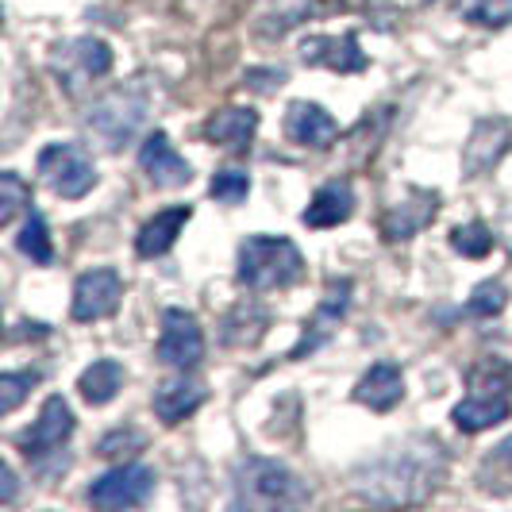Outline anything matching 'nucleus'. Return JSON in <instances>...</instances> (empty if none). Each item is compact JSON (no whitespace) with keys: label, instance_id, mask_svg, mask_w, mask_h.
Instances as JSON below:
<instances>
[{"label":"nucleus","instance_id":"1","mask_svg":"<svg viewBox=\"0 0 512 512\" xmlns=\"http://www.w3.org/2000/svg\"><path fill=\"white\" fill-rule=\"evenodd\" d=\"M370 486L362 482L359 493L362 497H378V489L389 486V501H416L424 497L428 489L439 486L447 462H443V451H439L436 439H405L401 447H389L382 459L370 462Z\"/></svg>","mask_w":512,"mask_h":512},{"label":"nucleus","instance_id":"2","mask_svg":"<svg viewBox=\"0 0 512 512\" xmlns=\"http://www.w3.org/2000/svg\"><path fill=\"white\" fill-rule=\"evenodd\" d=\"M231 489H235V509H255V512H274V509H301L312 501V489L274 459H247L235 462L231 474Z\"/></svg>","mask_w":512,"mask_h":512},{"label":"nucleus","instance_id":"3","mask_svg":"<svg viewBox=\"0 0 512 512\" xmlns=\"http://www.w3.org/2000/svg\"><path fill=\"white\" fill-rule=\"evenodd\" d=\"M305 274V258L285 235H247L239 243V282L255 293L289 289Z\"/></svg>","mask_w":512,"mask_h":512},{"label":"nucleus","instance_id":"4","mask_svg":"<svg viewBox=\"0 0 512 512\" xmlns=\"http://www.w3.org/2000/svg\"><path fill=\"white\" fill-rule=\"evenodd\" d=\"M143 120H147V93L135 85H124V89H112V93L93 101L89 116H85V128L97 135L104 151H120L124 143L139 135Z\"/></svg>","mask_w":512,"mask_h":512},{"label":"nucleus","instance_id":"5","mask_svg":"<svg viewBox=\"0 0 512 512\" xmlns=\"http://www.w3.org/2000/svg\"><path fill=\"white\" fill-rule=\"evenodd\" d=\"M39 178L47 181V189L54 197L77 201L97 185V166L77 143H51L47 151L39 154Z\"/></svg>","mask_w":512,"mask_h":512},{"label":"nucleus","instance_id":"6","mask_svg":"<svg viewBox=\"0 0 512 512\" xmlns=\"http://www.w3.org/2000/svg\"><path fill=\"white\" fill-rule=\"evenodd\" d=\"M154 493V470L143 462H120L116 470L101 474L89 486V505L93 509H135L147 505Z\"/></svg>","mask_w":512,"mask_h":512},{"label":"nucleus","instance_id":"7","mask_svg":"<svg viewBox=\"0 0 512 512\" xmlns=\"http://www.w3.org/2000/svg\"><path fill=\"white\" fill-rule=\"evenodd\" d=\"M158 359L174 370H193L205 359V332L193 312L166 308L162 312V335H158Z\"/></svg>","mask_w":512,"mask_h":512},{"label":"nucleus","instance_id":"8","mask_svg":"<svg viewBox=\"0 0 512 512\" xmlns=\"http://www.w3.org/2000/svg\"><path fill=\"white\" fill-rule=\"evenodd\" d=\"M120 297H124V278L112 266H97L74 282V320L81 324L104 320L120 308Z\"/></svg>","mask_w":512,"mask_h":512},{"label":"nucleus","instance_id":"9","mask_svg":"<svg viewBox=\"0 0 512 512\" xmlns=\"http://www.w3.org/2000/svg\"><path fill=\"white\" fill-rule=\"evenodd\" d=\"M74 436V409L66 397H47L43 409H39V420L31 424V432L20 436V447H24L27 459H47L54 451H62V443Z\"/></svg>","mask_w":512,"mask_h":512},{"label":"nucleus","instance_id":"10","mask_svg":"<svg viewBox=\"0 0 512 512\" xmlns=\"http://www.w3.org/2000/svg\"><path fill=\"white\" fill-rule=\"evenodd\" d=\"M509 147H512L509 120H501V116L478 120L474 131H470V139H466V147H462V174H466V178H482V174H489V170L505 158Z\"/></svg>","mask_w":512,"mask_h":512},{"label":"nucleus","instance_id":"11","mask_svg":"<svg viewBox=\"0 0 512 512\" xmlns=\"http://www.w3.org/2000/svg\"><path fill=\"white\" fill-rule=\"evenodd\" d=\"M351 289H355V285L347 282V278L328 282L324 301H320L316 312L305 320V335H301V343L289 351V359H305V355H312L320 343H328V339H332V332L339 328V320H343V312H347V305H351Z\"/></svg>","mask_w":512,"mask_h":512},{"label":"nucleus","instance_id":"12","mask_svg":"<svg viewBox=\"0 0 512 512\" xmlns=\"http://www.w3.org/2000/svg\"><path fill=\"white\" fill-rule=\"evenodd\" d=\"M139 170L147 174L154 189H181V185H189L193 181V166L174 151V143H170V135L166 131H154L143 139V147H139Z\"/></svg>","mask_w":512,"mask_h":512},{"label":"nucleus","instance_id":"13","mask_svg":"<svg viewBox=\"0 0 512 512\" xmlns=\"http://www.w3.org/2000/svg\"><path fill=\"white\" fill-rule=\"evenodd\" d=\"M436 212H439V193H432V189H409L405 201H397V205L385 212L382 235L389 243H405L420 228H428L436 220Z\"/></svg>","mask_w":512,"mask_h":512},{"label":"nucleus","instance_id":"14","mask_svg":"<svg viewBox=\"0 0 512 512\" xmlns=\"http://www.w3.org/2000/svg\"><path fill=\"white\" fill-rule=\"evenodd\" d=\"M301 58L308 66H328L335 74H359L366 70V54L359 51V39L347 31V35H316L305 39Z\"/></svg>","mask_w":512,"mask_h":512},{"label":"nucleus","instance_id":"15","mask_svg":"<svg viewBox=\"0 0 512 512\" xmlns=\"http://www.w3.org/2000/svg\"><path fill=\"white\" fill-rule=\"evenodd\" d=\"M351 212H355V189H351V181H328V185H320L312 193L308 208L301 212V224L316 231L339 228V224L351 220Z\"/></svg>","mask_w":512,"mask_h":512},{"label":"nucleus","instance_id":"16","mask_svg":"<svg viewBox=\"0 0 512 512\" xmlns=\"http://www.w3.org/2000/svg\"><path fill=\"white\" fill-rule=\"evenodd\" d=\"M285 135L297 147H332V139L339 135V124L332 116L312 101H293L285 112Z\"/></svg>","mask_w":512,"mask_h":512},{"label":"nucleus","instance_id":"17","mask_svg":"<svg viewBox=\"0 0 512 512\" xmlns=\"http://www.w3.org/2000/svg\"><path fill=\"white\" fill-rule=\"evenodd\" d=\"M54 66L62 70V77H81V81H93V77H104L112 70V51L104 39H74L66 47H58L54 54ZM74 85V81H70Z\"/></svg>","mask_w":512,"mask_h":512},{"label":"nucleus","instance_id":"18","mask_svg":"<svg viewBox=\"0 0 512 512\" xmlns=\"http://www.w3.org/2000/svg\"><path fill=\"white\" fill-rule=\"evenodd\" d=\"M401 397H405V374H401L393 362H378V366H370V370L359 378V385H355V401L366 405V409H374V412L397 409V405H401Z\"/></svg>","mask_w":512,"mask_h":512},{"label":"nucleus","instance_id":"19","mask_svg":"<svg viewBox=\"0 0 512 512\" xmlns=\"http://www.w3.org/2000/svg\"><path fill=\"white\" fill-rule=\"evenodd\" d=\"M189 216H193V208L189 205H174V208H162L158 216H151L139 235H135V255L139 258H158L166 255L174 243H178L181 228L189 224Z\"/></svg>","mask_w":512,"mask_h":512},{"label":"nucleus","instance_id":"20","mask_svg":"<svg viewBox=\"0 0 512 512\" xmlns=\"http://www.w3.org/2000/svg\"><path fill=\"white\" fill-rule=\"evenodd\" d=\"M154 416L162 420V424H181L185 416H193V412L205 405V385L193 382V378H170V382H162L154 389Z\"/></svg>","mask_w":512,"mask_h":512},{"label":"nucleus","instance_id":"21","mask_svg":"<svg viewBox=\"0 0 512 512\" xmlns=\"http://www.w3.org/2000/svg\"><path fill=\"white\" fill-rule=\"evenodd\" d=\"M258 131V112L255 108H220L205 124L208 143L228 147V151H247Z\"/></svg>","mask_w":512,"mask_h":512},{"label":"nucleus","instance_id":"22","mask_svg":"<svg viewBox=\"0 0 512 512\" xmlns=\"http://www.w3.org/2000/svg\"><path fill=\"white\" fill-rule=\"evenodd\" d=\"M509 412H512V405L505 393H470L466 401L455 405L451 420H455L459 432H486L493 424L509 420Z\"/></svg>","mask_w":512,"mask_h":512},{"label":"nucleus","instance_id":"23","mask_svg":"<svg viewBox=\"0 0 512 512\" xmlns=\"http://www.w3.org/2000/svg\"><path fill=\"white\" fill-rule=\"evenodd\" d=\"M120 385H124V366L116 359H97L77 378V389H81V397L89 405H108L120 393Z\"/></svg>","mask_w":512,"mask_h":512},{"label":"nucleus","instance_id":"24","mask_svg":"<svg viewBox=\"0 0 512 512\" xmlns=\"http://www.w3.org/2000/svg\"><path fill=\"white\" fill-rule=\"evenodd\" d=\"M478 486L486 493H512V436L501 439L486 459L478 462Z\"/></svg>","mask_w":512,"mask_h":512},{"label":"nucleus","instance_id":"25","mask_svg":"<svg viewBox=\"0 0 512 512\" xmlns=\"http://www.w3.org/2000/svg\"><path fill=\"white\" fill-rule=\"evenodd\" d=\"M16 251L39 266H51L54 262V247H51V231H47V220L39 212H27L24 228L16 235Z\"/></svg>","mask_w":512,"mask_h":512},{"label":"nucleus","instance_id":"26","mask_svg":"<svg viewBox=\"0 0 512 512\" xmlns=\"http://www.w3.org/2000/svg\"><path fill=\"white\" fill-rule=\"evenodd\" d=\"M459 16L482 27H509L512 0H459Z\"/></svg>","mask_w":512,"mask_h":512},{"label":"nucleus","instance_id":"27","mask_svg":"<svg viewBox=\"0 0 512 512\" xmlns=\"http://www.w3.org/2000/svg\"><path fill=\"white\" fill-rule=\"evenodd\" d=\"M24 205H31V185L16 170H4L0 174V224H12Z\"/></svg>","mask_w":512,"mask_h":512},{"label":"nucleus","instance_id":"28","mask_svg":"<svg viewBox=\"0 0 512 512\" xmlns=\"http://www.w3.org/2000/svg\"><path fill=\"white\" fill-rule=\"evenodd\" d=\"M451 247L466 258H486L493 251V231L482 224V220H470V224H459L451 231Z\"/></svg>","mask_w":512,"mask_h":512},{"label":"nucleus","instance_id":"29","mask_svg":"<svg viewBox=\"0 0 512 512\" xmlns=\"http://www.w3.org/2000/svg\"><path fill=\"white\" fill-rule=\"evenodd\" d=\"M505 305H509V289L501 282H482V285H474V293H470V301H466V312L478 316V320H493Z\"/></svg>","mask_w":512,"mask_h":512},{"label":"nucleus","instance_id":"30","mask_svg":"<svg viewBox=\"0 0 512 512\" xmlns=\"http://www.w3.org/2000/svg\"><path fill=\"white\" fill-rule=\"evenodd\" d=\"M208 193H212L220 205H239V201H247V193H251V178H247L243 170H220L216 178L208 181Z\"/></svg>","mask_w":512,"mask_h":512},{"label":"nucleus","instance_id":"31","mask_svg":"<svg viewBox=\"0 0 512 512\" xmlns=\"http://www.w3.org/2000/svg\"><path fill=\"white\" fill-rule=\"evenodd\" d=\"M143 443H147L143 432H135V428H116V432H108V436L97 443V455H101V459H120V455L143 451Z\"/></svg>","mask_w":512,"mask_h":512},{"label":"nucleus","instance_id":"32","mask_svg":"<svg viewBox=\"0 0 512 512\" xmlns=\"http://www.w3.org/2000/svg\"><path fill=\"white\" fill-rule=\"evenodd\" d=\"M39 382V374L35 370H24V374H4L0 378V412L8 416V412L20 409V401L27 397V389Z\"/></svg>","mask_w":512,"mask_h":512},{"label":"nucleus","instance_id":"33","mask_svg":"<svg viewBox=\"0 0 512 512\" xmlns=\"http://www.w3.org/2000/svg\"><path fill=\"white\" fill-rule=\"evenodd\" d=\"M0 482H4V489H0V501L8 505V501L16 497V474H12V466H0Z\"/></svg>","mask_w":512,"mask_h":512}]
</instances>
